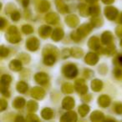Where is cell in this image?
I'll return each mask as SVG.
<instances>
[{
	"instance_id": "54",
	"label": "cell",
	"mask_w": 122,
	"mask_h": 122,
	"mask_svg": "<svg viewBox=\"0 0 122 122\" xmlns=\"http://www.w3.org/2000/svg\"><path fill=\"white\" fill-rule=\"evenodd\" d=\"M115 64H117V65H119L120 66L122 67V55H120L118 56V57L115 59Z\"/></svg>"
},
{
	"instance_id": "11",
	"label": "cell",
	"mask_w": 122,
	"mask_h": 122,
	"mask_svg": "<svg viewBox=\"0 0 122 122\" xmlns=\"http://www.w3.org/2000/svg\"><path fill=\"white\" fill-rule=\"evenodd\" d=\"M61 121L63 122H75L77 120L76 113L74 111H68L67 113L64 114L60 119Z\"/></svg>"
},
{
	"instance_id": "31",
	"label": "cell",
	"mask_w": 122,
	"mask_h": 122,
	"mask_svg": "<svg viewBox=\"0 0 122 122\" xmlns=\"http://www.w3.org/2000/svg\"><path fill=\"white\" fill-rule=\"evenodd\" d=\"M102 53L106 54V55H108V56H111V55H113V54H115V45H113L112 44L107 45V47L102 50Z\"/></svg>"
},
{
	"instance_id": "4",
	"label": "cell",
	"mask_w": 122,
	"mask_h": 122,
	"mask_svg": "<svg viewBox=\"0 0 122 122\" xmlns=\"http://www.w3.org/2000/svg\"><path fill=\"white\" fill-rule=\"evenodd\" d=\"M75 89L76 91L80 95H85L88 91V87L85 85V82L82 79H79L75 81Z\"/></svg>"
},
{
	"instance_id": "13",
	"label": "cell",
	"mask_w": 122,
	"mask_h": 122,
	"mask_svg": "<svg viewBox=\"0 0 122 122\" xmlns=\"http://www.w3.org/2000/svg\"><path fill=\"white\" fill-rule=\"evenodd\" d=\"M88 46L90 49H94V50H98L99 49H100V40L99 39V38L95 37H91L88 41Z\"/></svg>"
},
{
	"instance_id": "14",
	"label": "cell",
	"mask_w": 122,
	"mask_h": 122,
	"mask_svg": "<svg viewBox=\"0 0 122 122\" xmlns=\"http://www.w3.org/2000/svg\"><path fill=\"white\" fill-rule=\"evenodd\" d=\"M52 29L51 27L49 26H47V25H43L39 28V34L40 35L41 38L43 39H47L48 37H49L51 34H52Z\"/></svg>"
},
{
	"instance_id": "12",
	"label": "cell",
	"mask_w": 122,
	"mask_h": 122,
	"mask_svg": "<svg viewBox=\"0 0 122 122\" xmlns=\"http://www.w3.org/2000/svg\"><path fill=\"white\" fill-rule=\"evenodd\" d=\"M74 106H75V100L72 97L67 96L62 101V107L65 110H70L74 108Z\"/></svg>"
},
{
	"instance_id": "38",
	"label": "cell",
	"mask_w": 122,
	"mask_h": 122,
	"mask_svg": "<svg viewBox=\"0 0 122 122\" xmlns=\"http://www.w3.org/2000/svg\"><path fill=\"white\" fill-rule=\"evenodd\" d=\"M19 59L24 64H29L30 61V56L27 54H21L19 56Z\"/></svg>"
},
{
	"instance_id": "51",
	"label": "cell",
	"mask_w": 122,
	"mask_h": 122,
	"mask_svg": "<svg viewBox=\"0 0 122 122\" xmlns=\"http://www.w3.org/2000/svg\"><path fill=\"white\" fill-rule=\"evenodd\" d=\"M70 54V49H65L62 51V57L63 58H68Z\"/></svg>"
},
{
	"instance_id": "9",
	"label": "cell",
	"mask_w": 122,
	"mask_h": 122,
	"mask_svg": "<svg viewBox=\"0 0 122 122\" xmlns=\"http://www.w3.org/2000/svg\"><path fill=\"white\" fill-rule=\"evenodd\" d=\"M79 22H80V19L75 14H70L65 18V23L70 28H75L79 24Z\"/></svg>"
},
{
	"instance_id": "15",
	"label": "cell",
	"mask_w": 122,
	"mask_h": 122,
	"mask_svg": "<svg viewBox=\"0 0 122 122\" xmlns=\"http://www.w3.org/2000/svg\"><path fill=\"white\" fill-rule=\"evenodd\" d=\"M64 35H65V33H64V30L61 28H57V29H54V31L52 32V35H51V38L55 42H58V41L61 40L63 39Z\"/></svg>"
},
{
	"instance_id": "48",
	"label": "cell",
	"mask_w": 122,
	"mask_h": 122,
	"mask_svg": "<svg viewBox=\"0 0 122 122\" xmlns=\"http://www.w3.org/2000/svg\"><path fill=\"white\" fill-rule=\"evenodd\" d=\"M14 11H15V6L13 4H9L6 8V13H8V14H10V13L12 14Z\"/></svg>"
},
{
	"instance_id": "26",
	"label": "cell",
	"mask_w": 122,
	"mask_h": 122,
	"mask_svg": "<svg viewBox=\"0 0 122 122\" xmlns=\"http://www.w3.org/2000/svg\"><path fill=\"white\" fill-rule=\"evenodd\" d=\"M39 11L41 13H45L50 9V4L49 3V1L47 0H42L39 4Z\"/></svg>"
},
{
	"instance_id": "35",
	"label": "cell",
	"mask_w": 122,
	"mask_h": 122,
	"mask_svg": "<svg viewBox=\"0 0 122 122\" xmlns=\"http://www.w3.org/2000/svg\"><path fill=\"white\" fill-rule=\"evenodd\" d=\"M90 24L93 25L94 28H98V27H100V26L103 24V21L102 19H100V17L98 16H94L93 18L91 19V21H90Z\"/></svg>"
},
{
	"instance_id": "32",
	"label": "cell",
	"mask_w": 122,
	"mask_h": 122,
	"mask_svg": "<svg viewBox=\"0 0 122 122\" xmlns=\"http://www.w3.org/2000/svg\"><path fill=\"white\" fill-rule=\"evenodd\" d=\"M79 12H80V15L83 16V17H87L88 15H90L89 8L85 4H81L79 5Z\"/></svg>"
},
{
	"instance_id": "30",
	"label": "cell",
	"mask_w": 122,
	"mask_h": 122,
	"mask_svg": "<svg viewBox=\"0 0 122 122\" xmlns=\"http://www.w3.org/2000/svg\"><path fill=\"white\" fill-rule=\"evenodd\" d=\"M16 89H17L18 92L21 94H24L28 90V85L24 81H19L16 85Z\"/></svg>"
},
{
	"instance_id": "56",
	"label": "cell",
	"mask_w": 122,
	"mask_h": 122,
	"mask_svg": "<svg viewBox=\"0 0 122 122\" xmlns=\"http://www.w3.org/2000/svg\"><path fill=\"white\" fill-rule=\"evenodd\" d=\"M29 4V0H23L22 1V4L24 8H27Z\"/></svg>"
},
{
	"instance_id": "34",
	"label": "cell",
	"mask_w": 122,
	"mask_h": 122,
	"mask_svg": "<svg viewBox=\"0 0 122 122\" xmlns=\"http://www.w3.org/2000/svg\"><path fill=\"white\" fill-rule=\"evenodd\" d=\"M12 81V77L9 75H4L1 77V85L8 87Z\"/></svg>"
},
{
	"instance_id": "21",
	"label": "cell",
	"mask_w": 122,
	"mask_h": 122,
	"mask_svg": "<svg viewBox=\"0 0 122 122\" xmlns=\"http://www.w3.org/2000/svg\"><path fill=\"white\" fill-rule=\"evenodd\" d=\"M90 120L95 122L101 121V120H105V115H104V114L102 112L99 111V110H95L90 115Z\"/></svg>"
},
{
	"instance_id": "8",
	"label": "cell",
	"mask_w": 122,
	"mask_h": 122,
	"mask_svg": "<svg viewBox=\"0 0 122 122\" xmlns=\"http://www.w3.org/2000/svg\"><path fill=\"white\" fill-rule=\"evenodd\" d=\"M45 95V91L40 87H34L31 90V96L36 100H42Z\"/></svg>"
},
{
	"instance_id": "43",
	"label": "cell",
	"mask_w": 122,
	"mask_h": 122,
	"mask_svg": "<svg viewBox=\"0 0 122 122\" xmlns=\"http://www.w3.org/2000/svg\"><path fill=\"white\" fill-rule=\"evenodd\" d=\"M21 18V15L18 11H14L11 14V19L14 21H19Z\"/></svg>"
},
{
	"instance_id": "10",
	"label": "cell",
	"mask_w": 122,
	"mask_h": 122,
	"mask_svg": "<svg viewBox=\"0 0 122 122\" xmlns=\"http://www.w3.org/2000/svg\"><path fill=\"white\" fill-rule=\"evenodd\" d=\"M34 80L39 85H46L49 82V76L44 72H39L34 75Z\"/></svg>"
},
{
	"instance_id": "20",
	"label": "cell",
	"mask_w": 122,
	"mask_h": 122,
	"mask_svg": "<svg viewBox=\"0 0 122 122\" xmlns=\"http://www.w3.org/2000/svg\"><path fill=\"white\" fill-rule=\"evenodd\" d=\"M98 103H99V105L101 107H103V108L108 107L110 104V98L106 95H100L98 99Z\"/></svg>"
},
{
	"instance_id": "33",
	"label": "cell",
	"mask_w": 122,
	"mask_h": 122,
	"mask_svg": "<svg viewBox=\"0 0 122 122\" xmlns=\"http://www.w3.org/2000/svg\"><path fill=\"white\" fill-rule=\"evenodd\" d=\"M74 86L71 85V84L70 83H65L63 85H62V88H61V90H62V92L65 94H71L74 92Z\"/></svg>"
},
{
	"instance_id": "2",
	"label": "cell",
	"mask_w": 122,
	"mask_h": 122,
	"mask_svg": "<svg viewBox=\"0 0 122 122\" xmlns=\"http://www.w3.org/2000/svg\"><path fill=\"white\" fill-rule=\"evenodd\" d=\"M63 74L66 78L74 79L78 75V69L74 64H68L63 67Z\"/></svg>"
},
{
	"instance_id": "40",
	"label": "cell",
	"mask_w": 122,
	"mask_h": 122,
	"mask_svg": "<svg viewBox=\"0 0 122 122\" xmlns=\"http://www.w3.org/2000/svg\"><path fill=\"white\" fill-rule=\"evenodd\" d=\"M9 50L8 48L4 47V45L1 46V48H0V55H1V57L2 58H5L7 57L8 55H9Z\"/></svg>"
},
{
	"instance_id": "18",
	"label": "cell",
	"mask_w": 122,
	"mask_h": 122,
	"mask_svg": "<svg viewBox=\"0 0 122 122\" xmlns=\"http://www.w3.org/2000/svg\"><path fill=\"white\" fill-rule=\"evenodd\" d=\"M56 57L57 56L54 54H48L44 55V63L48 66H51L56 62Z\"/></svg>"
},
{
	"instance_id": "55",
	"label": "cell",
	"mask_w": 122,
	"mask_h": 122,
	"mask_svg": "<svg viewBox=\"0 0 122 122\" xmlns=\"http://www.w3.org/2000/svg\"><path fill=\"white\" fill-rule=\"evenodd\" d=\"M91 100V96H90V95H84V96H83V100L85 102H89L90 100Z\"/></svg>"
},
{
	"instance_id": "62",
	"label": "cell",
	"mask_w": 122,
	"mask_h": 122,
	"mask_svg": "<svg viewBox=\"0 0 122 122\" xmlns=\"http://www.w3.org/2000/svg\"><path fill=\"white\" fill-rule=\"evenodd\" d=\"M22 1H23V0H21V2H22Z\"/></svg>"
},
{
	"instance_id": "42",
	"label": "cell",
	"mask_w": 122,
	"mask_h": 122,
	"mask_svg": "<svg viewBox=\"0 0 122 122\" xmlns=\"http://www.w3.org/2000/svg\"><path fill=\"white\" fill-rule=\"evenodd\" d=\"M113 109H114V110H115V112L116 114H119V115L122 114V104H120V103L115 104Z\"/></svg>"
},
{
	"instance_id": "58",
	"label": "cell",
	"mask_w": 122,
	"mask_h": 122,
	"mask_svg": "<svg viewBox=\"0 0 122 122\" xmlns=\"http://www.w3.org/2000/svg\"><path fill=\"white\" fill-rule=\"evenodd\" d=\"M97 1H98V0H86V2L89 3V4H95Z\"/></svg>"
},
{
	"instance_id": "45",
	"label": "cell",
	"mask_w": 122,
	"mask_h": 122,
	"mask_svg": "<svg viewBox=\"0 0 122 122\" xmlns=\"http://www.w3.org/2000/svg\"><path fill=\"white\" fill-rule=\"evenodd\" d=\"M70 36H71V39H73L74 41H75V42H79V41H80L82 39L76 31H74V32H72L71 35H70Z\"/></svg>"
},
{
	"instance_id": "23",
	"label": "cell",
	"mask_w": 122,
	"mask_h": 122,
	"mask_svg": "<svg viewBox=\"0 0 122 122\" xmlns=\"http://www.w3.org/2000/svg\"><path fill=\"white\" fill-rule=\"evenodd\" d=\"M91 88L93 90V91L99 92L103 88V83H102L101 80H98V79H95V80H94L91 82Z\"/></svg>"
},
{
	"instance_id": "52",
	"label": "cell",
	"mask_w": 122,
	"mask_h": 122,
	"mask_svg": "<svg viewBox=\"0 0 122 122\" xmlns=\"http://www.w3.org/2000/svg\"><path fill=\"white\" fill-rule=\"evenodd\" d=\"M115 34L119 36V37L122 38V25L118 26L115 29Z\"/></svg>"
},
{
	"instance_id": "37",
	"label": "cell",
	"mask_w": 122,
	"mask_h": 122,
	"mask_svg": "<svg viewBox=\"0 0 122 122\" xmlns=\"http://www.w3.org/2000/svg\"><path fill=\"white\" fill-rule=\"evenodd\" d=\"M90 112V106L87 105H82L79 107V113L82 117H85Z\"/></svg>"
},
{
	"instance_id": "5",
	"label": "cell",
	"mask_w": 122,
	"mask_h": 122,
	"mask_svg": "<svg viewBox=\"0 0 122 122\" xmlns=\"http://www.w3.org/2000/svg\"><path fill=\"white\" fill-rule=\"evenodd\" d=\"M39 47V41L37 38H29L26 42V48L29 51H36Z\"/></svg>"
},
{
	"instance_id": "7",
	"label": "cell",
	"mask_w": 122,
	"mask_h": 122,
	"mask_svg": "<svg viewBox=\"0 0 122 122\" xmlns=\"http://www.w3.org/2000/svg\"><path fill=\"white\" fill-rule=\"evenodd\" d=\"M85 61L87 65L92 66V65H95L97 64V62L99 61V56L95 53H89L85 55Z\"/></svg>"
},
{
	"instance_id": "3",
	"label": "cell",
	"mask_w": 122,
	"mask_h": 122,
	"mask_svg": "<svg viewBox=\"0 0 122 122\" xmlns=\"http://www.w3.org/2000/svg\"><path fill=\"white\" fill-rule=\"evenodd\" d=\"M93 28L94 27L91 24H82V25L76 30V32L78 33V34L80 36V38L83 39V38H85V36L88 35V34L91 32Z\"/></svg>"
},
{
	"instance_id": "59",
	"label": "cell",
	"mask_w": 122,
	"mask_h": 122,
	"mask_svg": "<svg viewBox=\"0 0 122 122\" xmlns=\"http://www.w3.org/2000/svg\"><path fill=\"white\" fill-rule=\"evenodd\" d=\"M15 120H16V121H18V120H24V119L23 118L22 116H18L17 118L15 119Z\"/></svg>"
},
{
	"instance_id": "36",
	"label": "cell",
	"mask_w": 122,
	"mask_h": 122,
	"mask_svg": "<svg viewBox=\"0 0 122 122\" xmlns=\"http://www.w3.org/2000/svg\"><path fill=\"white\" fill-rule=\"evenodd\" d=\"M100 7L96 4H94V5L90 6L89 8V13H90V15L94 16H98L100 14Z\"/></svg>"
},
{
	"instance_id": "41",
	"label": "cell",
	"mask_w": 122,
	"mask_h": 122,
	"mask_svg": "<svg viewBox=\"0 0 122 122\" xmlns=\"http://www.w3.org/2000/svg\"><path fill=\"white\" fill-rule=\"evenodd\" d=\"M114 75L116 79L120 80H122V69L115 68L114 70Z\"/></svg>"
},
{
	"instance_id": "17",
	"label": "cell",
	"mask_w": 122,
	"mask_h": 122,
	"mask_svg": "<svg viewBox=\"0 0 122 122\" xmlns=\"http://www.w3.org/2000/svg\"><path fill=\"white\" fill-rule=\"evenodd\" d=\"M9 69L13 71L19 72L22 70V62L19 59H14L9 63Z\"/></svg>"
},
{
	"instance_id": "49",
	"label": "cell",
	"mask_w": 122,
	"mask_h": 122,
	"mask_svg": "<svg viewBox=\"0 0 122 122\" xmlns=\"http://www.w3.org/2000/svg\"><path fill=\"white\" fill-rule=\"evenodd\" d=\"M84 75H85L87 79H90L94 75V72L90 70H85V72H84Z\"/></svg>"
},
{
	"instance_id": "61",
	"label": "cell",
	"mask_w": 122,
	"mask_h": 122,
	"mask_svg": "<svg viewBox=\"0 0 122 122\" xmlns=\"http://www.w3.org/2000/svg\"><path fill=\"white\" fill-rule=\"evenodd\" d=\"M120 47L122 48V39H121V41H120Z\"/></svg>"
},
{
	"instance_id": "53",
	"label": "cell",
	"mask_w": 122,
	"mask_h": 122,
	"mask_svg": "<svg viewBox=\"0 0 122 122\" xmlns=\"http://www.w3.org/2000/svg\"><path fill=\"white\" fill-rule=\"evenodd\" d=\"M1 26H0V28H1V29H4V28H5V26L7 25V20H6L5 19H4V18H1Z\"/></svg>"
},
{
	"instance_id": "46",
	"label": "cell",
	"mask_w": 122,
	"mask_h": 122,
	"mask_svg": "<svg viewBox=\"0 0 122 122\" xmlns=\"http://www.w3.org/2000/svg\"><path fill=\"white\" fill-rule=\"evenodd\" d=\"M1 93L5 97L10 96V93H9V90H8V87H6V86H2V85H1Z\"/></svg>"
},
{
	"instance_id": "28",
	"label": "cell",
	"mask_w": 122,
	"mask_h": 122,
	"mask_svg": "<svg viewBox=\"0 0 122 122\" xmlns=\"http://www.w3.org/2000/svg\"><path fill=\"white\" fill-rule=\"evenodd\" d=\"M70 54L74 58L79 59V58H81L83 56L84 51L80 48H72V49H70Z\"/></svg>"
},
{
	"instance_id": "50",
	"label": "cell",
	"mask_w": 122,
	"mask_h": 122,
	"mask_svg": "<svg viewBox=\"0 0 122 122\" xmlns=\"http://www.w3.org/2000/svg\"><path fill=\"white\" fill-rule=\"evenodd\" d=\"M107 71H108V70H107V67L105 65H100V68H99V72L100 74H102V75H105L107 73Z\"/></svg>"
},
{
	"instance_id": "27",
	"label": "cell",
	"mask_w": 122,
	"mask_h": 122,
	"mask_svg": "<svg viewBox=\"0 0 122 122\" xmlns=\"http://www.w3.org/2000/svg\"><path fill=\"white\" fill-rule=\"evenodd\" d=\"M48 54H54L56 56H58L59 54V50L57 49L56 47H54L52 45H47L43 50V55H45Z\"/></svg>"
},
{
	"instance_id": "22",
	"label": "cell",
	"mask_w": 122,
	"mask_h": 122,
	"mask_svg": "<svg viewBox=\"0 0 122 122\" xmlns=\"http://www.w3.org/2000/svg\"><path fill=\"white\" fill-rule=\"evenodd\" d=\"M55 5L57 7L58 10L62 14H66L67 12H69L68 6L62 0H55Z\"/></svg>"
},
{
	"instance_id": "47",
	"label": "cell",
	"mask_w": 122,
	"mask_h": 122,
	"mask_svg": "<svg viewBox=\"0 0 122 122\" xmlns=\"http://www.w3.org/2000/svg\"><path fill=\"white\" fill-rule=\"evenodd\" d=\"M0 105H1V111H4L7 109L8 103L6 100H4V99H1L0 100Z\"/></svg>"
},
{
	"instance_id": "29",
	"label": "cell",
	"mask_w": 122,
	"mask_h": 122,
	"mask_svg": "<svg viewBox=\"0 0 122 122\" xmlns=\"http://www.w3.org/2000/svg\"><path fill=\"white\" fill-rule=\"evenodd\" d=\"M38 108H39V105H38L37 102L34 101V100H29L27 103V110L29 112L34 113V112L37 111Z\"/></svg>"
},
{
	"instance_id": "6",
	"label": "cell",
	"mask_w": 122,
	"mask_h": 122,
	"mask_svg": "<svg viewBox=\"0 0 122 122\" xmlns=\"http://www.w3.org/2000/svg\"><path fill=\"white\" fill-rule=\"evenodd\" d=\"M119 12H118V9H115V7H106L105 9V15L109 20H114L115 19V18L117 17L118 15Z\"/></svg>"
},
{
	"instance_id": "1",
	"label": "cell",
	"mask_w": 122,
	"mask_h": 122,
	"mask_svg": "<svg viewBox=\"0 0 122 122\" xmlns=\"http://www.w3.org/2000/svg\"><path fill=\"white\" fill-rule=\"evenodd\" d=\"M6 39L12 44H17L21 40V36L19 34L17 27L11 26L8 29L7 33H6Z\"/></svg>"
},
{
	"instance_id": "25",
	"label": "cell",
	"mask_w": 122,
	"mask_h": 122,
	"mask_svg": "<svg viewBox=\"0 0 122 122\" xmlns=\"http://www.w3.org/2000/svg\"><path fill=\"white\" fill-rule=\"evenodd\" d=\"M25 104H26V101L24 98H22V97H17V98L14 100V102H13V106H14V108L19 110V109L23 108V107L25 105Z\"/></svg>"
},
{
	"instance_id": "19",
	"label": "cell",
	"mask_w": 122,
	"mask_h": 122,
	"mask_svg": "<svg viewBox=\"0 0 122 122\" xmlns=\"http://www.w3.org/2000/svg\"><path fill=\"white\" fill-rule=\"evenodd\" d=\"M45 21L48 23V24H56L59 23V16L57 15L56 14L54 13H49V14H46L45 16Z\"/></svg>"
},
{
	"instance_id": "24",
	"label": "cell",
	"mask_w": 122,
	"mask_h": 122,
	"mask_svg": "<svg viewBox=\"0 0 122 122\" xmlns=\"http://www.w3.org/2000/svg\"><path fill=\"white\" fill-rule=\"evenodd\" d=\"M41 116L44 120H51L54 117V111L50 108H44L41 111Z\"/></svg>"
},
{
	"instance_id": "39",
	"label": "cell",
	"mask_w": 122,
	"mask_h": 122,
	"mask_svg": "<svg viewBox=\"0 0 122 122\" xmlns=\"http://www.w3.org/2000/svg\"><path fill=\"white\" fill-rule=\"evenodd\" d=\"M22 32L25 34H31L34 32V29L31 25L29 24H25V25L22 26Z\"/></svg>"
},
{
	"instance_id": "16",
	"label": "cell",
	"mask_w": 122,
	"mask_h": 122,
	"mask_svg": "<svg viewBox=\"0 0 122 122\" xmlns=\"http://www.w3.org/2000/svg\"><path fill=\"white\" fill-rule=\"evenodd\" d=\"M112 41H113V35H112L111 32H110V31H105V32H104L103 34H102V35H101L102 44L109 45V44H111Z\"/></svg>"
},
{
	"instance_id": "57",
	"label": "cell",
	"mask_w": 122,
	"mask_h": 122,
	"mask_svg": "<svg viewBox=\"0 0 122 122\" xmlns=\"http://www.w3.org/2000/svg\"><path fill=\"white\" fill-rule=\"evenodd\" d=\"M114 1H115V0H102V2L105 4H111L114 3Z\"/></svg>"
},
{
	"instance_id": "44",
	"label": "cell",
	"mask_w": 122,
	"mask_h": 122,
	"mask_svg": "<svg viewBox=\"0 0 122 122\" xmlns=\"http://www.w3.org/2000/svg\"><path fill=\"white\" fill-rule=\"evenodd\" d=\"M26 120H27L28 121H39V119L38 118L37 115H34V114H29V115H28L27 117H26Z\"/></svg>"
},
{
	"instance_id": "60",
	"label": "cell",
	"mask_w": 122,
	"mask_h": 122,
	"mask_svg": "<svg viewBox=\"0 0 122 122\" xmlns=\"http://www.w3.org/2000/svg\"><path fill=\"white\" fill-rule=\"evenodd\" d=\"M118 23H120V24H122V14L120 15V17H119V19H118Z\"/></svg>"
}]
</instances>
